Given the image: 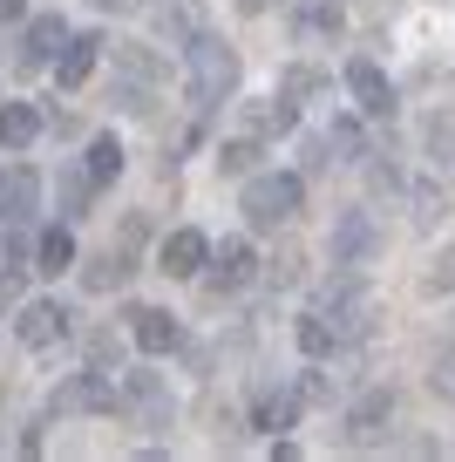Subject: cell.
Segmentation results:
<instances>
[{
	"instance_id": "cell-30",
	"label": "cell",
	"mask_w": 455,
	"mask_h": 462,
	"mask_svg": "<svg viewBox=\"0 0 455 462\" xmlns=\"http://www.w3.org/2000/svg\"><path fill=\"white\" fill-rule=\"evenodd\" d=\"M422 292H455V245H441L422 273Z\"/></svg>"
},
{
	"instance_id": "cell-7",
	"label": "cell",
	"mask_w": 455,
	"mask_h": 462,
	"mask_svg": "<svg viewBox=\"0 0 455 462\" xmlns=\"http://www.w3.org/2000/svg\"><path fill=\"white\" fill-rule=\"evenodd\" d=\"M347 96L360 102V116H395V82H387V69L367 61V55L347 61Z\"/></svg>"
},
{
	"instance_id": "cell-32",
	"label": "cell",
	"mask_w": 455,
	"mask_h": 462,
	"mask_svg": "<svg viewBox=\"0 0 455 462\" xmlns=\"http://www.w3.org/2000/svg\"><path fill=\"white\" fill-rule=\"evenodd\" d=\"M279 88L299 102V96H320V88H327V75H320V69H285V82H279Z\"/></svg>"
},
{
	"instance_id": "cell-20",
	"label": "cell",
	"mask_w": 455,
	"mask_h": 462,
	"mask_svg": "<svg viewBox=\"0 0 455 462\" xmlns=\"http://www.w3.org/2000/svg\"><path fill=\"white\" fill-rule=\"evenodd\" d=\"M292 333H299V354H306V361H327L333 346H340V327H333L327 313H306Z\"/></svg>"
},
{
	"instance_id": "cell-12",
	"label": "cell",
	"mask_w": 455,
	"mask_h": 462,
	"mask_svg": "<svg viewBox=\"0 0 455 462\" xmlns=\"http://www.w3.org/2000/svg\"><path fill=\"white\" fill-rule=\"evenodd\" d=\"M34 211H42V177L7 171V184H0V217H7V225H34Z\"/></svg>"
},
{
	"instance_id": "cell-23",
	"label": "cell",
	"mask_w": 455,
	"mask_h": 462,
	"mask_svg": "<svg viewBox=\"0 0 455 462\" xmlns=\"http://www.w3.org/2000/svg\"><path fill=\"white\" fill-rule=\"evenodd\" d=\"M218 171H225V177H252L258 171V136H231V143H218Z\"/></svg>"
},
{
	"instance_id": "cell-15",
	"label": "cell",
	"mask_w": 455,
	"mask_h": 462,
	"mask_svg": "<svg viewBox=\"0 0 455 462\" xmlns=\"http://www.w3.org/2000/svg\"><path fill=\"white\" fill-rule=\"evenodd\" d=\"M292 123H299V109H292L285 88H279V96H265V102H245V130H252V136H285Z\"/></svg>"
},
{
	"instance_id": "cell-28",
	"label": "cell",
	"mask_w": 455,
	"mask_h": 462,
	"mask_svg": "<svg viewBox=\"0 0 455 462\" xmlns=\"http://www.w3.org/2000/svg\"><path fill=\"white\" fill-rule=\"evenodd\" d=\"M292 415H299V402L292 394H258V429H292Z\"/></svg>"
},
{
	"instance_id": "cell-6",
	"label": "cell",
	"mask_w": 455,
	"mask_h": 462,
	"mask_svg": "<svg viewBox=\"0 0 455 462\" xmlns=\"http://www.w3.org/2000/svg\"><path fill=\"white\" fill-rule=\"evenodd\" d=\"M61 333H69V306H61V300H21L14 306V340L21 346L42 354V346H55Z\"/></svg>"
},
{
	"instance_id": "cell-27",
	"label": "cell",
	"mask_w": 455,
	"mask_h": 462,
	"mask_svg": "<svg viewBox=\"0 0 455 462\" xmlns=\"http://www.w3.org/2000/svg\"><path fill=\"white\" fill-rule=\"evenodd\" d=\"M88 190H96L88 163H82V171H69V177H61V217H82V211H88Z\"/></svg>"
},
{
	"instance_id": "cell-11",
	"label": "cell",
	"mask_w": 455,
	"mask_h": 462,
	"mask_svg": "<svg viewBox=\"0 0 455 462\" xmlns=\"http://www.w3.org/2000/svg\"><path fill=\"white\" fill-rule=\"evenodd\" d=\"M252 273H258V252L245 245V238H225V245H211V292L245 286Z\"/></svg>"
},
{
	"instance_id": "cell-19",
	"label": "cell",
	"mask_w": 455,
	"mask_h": 462,
	"mask_svg": "<svg viewBox=\"0 0 455 462\" xmlns=\"http://www.w3.org/2000/svg\"><path fill=\"white\" fill-rule=\"evenodd\" d=\"M69 265H75V238H69V225H48V231H42V245H34V273L61 279Z\"/></svg>"
},
{
	"instance_id": "cell-16",
	"label": "cell",
	"mask_w": 455,
	"mask_h": 462,
	"mask_svg": "<svg viewBox=\"0 0 455 462\" xmlns=\"http://www.w3.org/2000/svg\"><path fill=\"white\" fill-rule=\"evenodd\" d=\"M129 319H136L129 333H136V346H143V354H171V346L184 340V333H177V319H171V313H157V306H136Z\"/></svg>"
},
{
	"instance_id": "cell-4",
	"label": "cell",
	"mask_w": 455,
	"mask_h": 462,
	"mask_svg": "<svg viewBox=\"0 0 455 462\" xmlns=\"http://www.w3.org/2000/svg\"><path fill=\"white\" fill-rule=\"evenodd\" d=\"M116 402H123V388H116L102 367H88V374H69L55 394H48V408H55V415H102V408H116Z\"/></svg>"
},
{
	"instance_id": "cell-10",
	"label": "cell",
	"mask_w": 455,
	"mask_h": 462,
	"mask_svg": "<svg viewBox=\"0 0 455 462\" xmlns=\"http://www.w3.org/2000/svg\"><path fill=\"white\" fill-rule=\"evenodd\" d=\"M96 61H102V34H69L61 55H55V82L61 88H82L88 75H96Z\"/></svg>"
},
{
	"instance_id": "cell-31",
	"label": "cell",
	"mask_w": 455,
	"mask_h": 462,
	"mask_svg": "<svg viewBox=\"0 0 455 462\" xmlns=\"http://www.w3.org/2000/svg\"><path fill=\"white\" fill-rule=\"evenodd\" d=\"M428 381H435V394H441V402L455 408V340H449V346L435 354V374H428Z\"/></svg>"
},
{
	"instance_id": "cell-26",
	"label": "cell",
	"mask_w": 455,
	"mask_h": 462,
	"mask_svg": "<svg viewBox=\"0 0 455 462\" xmlns=\"http://www.w3.org/2000/svg\"><path fill=\"white\" fill-rule=\"evenodd\" d=\"M116 171H123V143H116V136H96V143H88V177L109 184Z\"/></svg>"
},
{
	"instance_id": "cell-13",
	"label": "cell",
	"mask_w": 455,
	"mask_h": 462,
	"mask_svg": "<svg viewBox=\"0 0 455 462\" xmlns=\"http://www.w3.org/2000/svg\"><path fill=\"white\" fill-rule=\"evenodd\" d=\"M150 21H157V34H163L171 48H190V42L204 34V14L190 7V0H157V7H150Z\"/></svg>"
},
{
	"instance_id": "cell-39",
	"label": "cell",
	"mask_w": 455,
	"mask_h": 462,
	"mask_svg": "<svg viewBox=\"0 0 455 462\" xmlns=\"http://www.w3.org/2000/svg\"><path fill=\"white\" fill-rule=\"evenodd\" d=\"M238 7H245V14H265V7H272V0H238Z\"/></svg>"
},
{
	"instance_id": "cell-40",
	"label": "cell",
	"mask_w": 455,
	"mask_h": 462,
	"mask_svg": "<svg viewBox=\"0 0 455 462\" xmlns=\"http://www.w3.org/2000/svg\"><path fill=\"white\" fill-rule=\"evenodd\" d=\"M96 7H129V0H96Z\"/></svg>"
},
{
	"instance_id": "cell-41",
	"label": "cell",
	"mask_w": 455,
	"mask_h": 462,
	"mask_svg": "<svg viewBox=\"0 0 455 462\" xmlns=\"http://www.w3.org/2000/svg\"><path fill=\"white\" fill-rule=\"evenodd\" d=\"M0 184H7V171H0Z\"/></svg>"
},
{
	"instance_id": "cell-24",
	"label": "cell",
	"mask_w": 455,
	"mask_h": 462,
	"mask_svg": "<svg viewBox=\"0 0 455 462\" xmlns=\"http://www.w3.org/2000/svg\"><path fill=\"white\" fill-rule=\"evenodd\" d=\"M428 163L441 184H455V123H428Z\"/></svg>"
},
{
	"instance_id": "cell-36",
	"label": "cell",
	"mask_w": 455,
	"mask_h": 462,
	"mask_svg": "<svg viewBox=\"0 0 455 462\" xmlns=\"http://www.w3.org/2000/svg\"><path fill=\"white\" fill-rule=\"evenodd\" d=\"M299 402H327V374H306V381H299Z\"/></svg>"
},
{
	"instance_id": "cell-22",
	"label": "cell",
	"mask_w": 455,
	"mask_h": 462,
	"mask_svg": "<svg viewBox=\"0 0 455 462\" xmlns=\"http://www.w3.org/2000/svg\"><path fill=\"white\" fill-rule=\"evenodd\" d=\"M327 143L340 150V163H360V157H367V130H360L354 116H333V123H327Z\"/></svg>"
},
{
	"instance_id": "cell-1",
	"label": "cell",
	"mask_w": 455,
	"mask_h": 462,
	"mask_svg": "<svg viewBox=\"0 0 455 462\" xmlns=\"http://www.w3.org/2000/svg\"><path fill=\"white\" fill-rule=\"evenodd\" d=\"M238 211H245V225H252V231L292 225V217L306 211V177H299V171H252V177H245V190H238Z\"/></svg>"
},
{
	"instance_id": "cell-2",
	"label": "cell",
	"mask_w": 455,
	"mask_h": 462,
	"mask_svg": "<svg viewBox=\"0 0 455 462\" xmlns=\"http://www.w3.org/2000/svg\"><path fill=\"white\" fill-rule=\"evenodd\" d=\"M184 61H190V96L198 102H225L231 88H238V55H231L218 34H198V42L184 48Z\"/></svg>"
},
{
	"instance_id": "cell-17",
	"label": "cell",
	"mask_w": 455,
	"mask_h": 462,
	"mask_svg": "<svg viewBox=\"0 0 455 462\" xmlns=\"http://www.w3.org/2000/svg\"><path fill=\"white\" fill-rule=\"evenodd\" d=\"M42 136V109L34 102H0V150H28Z\"/></svg>"
},
{
	"instance_id": "cell-9",
	"label": "cell",
	"mask_w": 455,
	"mask_h": 462,
	"mask_svg": "<svg viewBox=\"0 0 455 462\" xmlns=\"http://www.w3.org/2000/svg\"><path fill=\"white\" fill-rule=\"evenodd\" d=\"M61 42H69V28H61V14H34L28 28H21V69H48V61L61 55Z\"/></svg>"
},
{
	"instance_id": "cell-38",
	"label": "cell",
	"mask_w": 455,
	"mask_h": 462,
	"mask_svg": "<svg viewBox=\"0 0 455 462\" xmlns=\"http://www.w3.org/2000/svg\"><path fill=\"white\" fill-rule=\"evenodd\" d=\"M0 21H28V0H0Z\"/></svg>"
},
{
	"instance_id": "cell-14",
	"label": "cell",
	"mask_w": 455,
	"mask_h": 462,
	"mask_svg": "<svg viewBox=\"0 0 455 462\" xmlns=\"http://www.w3.org/2000/svg\"><path fill=\"white\" fill-rule=\"evenodd\" d=\"M123 402L143 408V421H150V429H171V394H163L157 374H123Z\"/></svg>"
},
{
	"instance_id": "cell-8",
	"label": "cell",
	"mask_w": 455,
	"mask_h": 462,
	"mask_svg": "<svg viewBox=\"0 0 455 462\" xmlns=\"http://www.w3.org/2000/svg\"><path fill=\"white\" fill-rule=\"evenodd\" d=\"M157 265H163V273H171V279H198L204 265H211V238H204L198 225H177L171 238H163Z\"/></svg>"
},
{
	"instance_id": "cell-35",
	"label": "cell",
	"mask_w": 455,
	"mask_h": 462,
	"mask_svg": "<svg viewBox=\"0 0 455 462\" xmlns=\"http://www.w3.org/2000/svg\"><path fill=\"white\" fill-rule=\"evenodd\" d=\"M374 190H381V198H395V190H401V177H395V163H374Z\"/></svg>"
},
{
	"instance_id": "cell-29",
	"label": "cell",
	"mask_w": 455,
	"mask_h": 462,
	"mask_svg": "<svg viewBox=\"0 0 455 462\" xmlns=\"http://www.w3.org/2000/svg\"><path fill=\"white\" fill-rule=\"evenodd\" d=\"M116 69H123V75H136V82H157V55H150V48H143V42L116 48Z\"/></svg>"
},
{
	"instance_id": "cell-18",
	"label": "cell",
	"mask_w": 455,
	"mask_h": 462,
	"mask_svg": "<svg viewBox=\"0 0 455 462\" xmlns=\"http://www.w3.org/2000/svg\"><path fill=\"white\" fill-rule=\"evenodd\" d=\"M292 28L306 34V42L340 34V0H292Z\"/></svg>"
},
{
	"instance_id": "cell-5",
	"label": "cell",
	"mask_w": 455,
	"mask_h": 462,
	"mask_svg": "<svg viewBox=\"0 0 455 462\" xmlns=\"http://www.w3.org/2000/svg\"><path fill=\"white\" fill-rule=\"evenodd\" d=\"M387 421H395V394L387 388H367V394H354V402H347V442L354 448H381L387 442Z\"/></svg>"
},
{
	"instance_id": "cell-33",
	"label": "cell",
	"mask_w": 455,
	"mask_h": 462,
	"mask_svg": "<svg viewBox=\"0 0 455 462\" xmlns=\"http://www.w3.org/2000/svg\"><path fill=\"white\" fill-rule=\"evenodd\" d=\"M435 211H441V190H435V184H422V190H414V225L435 231Z\"/></svg>"
},
{
	"instance_id": "cell-34",
	"label": "cell",
	"mask_w": 455,
	"mask_h": 462,
	"mask_svg": "<svg viewBox=\"0 0 455 462\" xmlns=\"http://www.w3.org/2000/svg\"><path fill=\"white\" fill-rule=\"evenodd\" d=\"M299 265H306V259H299V252H279V265H272V279H279V286H299Z\"/></svg>"
},
{
	"instance_id": "cell-3",
	"label": "cell",
	"mask_w": 455,
	"mask_h": 462,
	"mask_svg": "<svg viewBox=\"0 0 455 462\" xmlns=\"http://www.w3.org/2000/svg\"><path fill=\"white\" fill-rule=\"evenodd\" d=\"M327 252H333V265H340V273H360V265L381 252V225H374V211H340V217H333Z\"/></svg>"
},
{
	"instance_id": "cell-25",
	"label": "cell",
	"mask_w": 455,
	"mask_h": 462,
	"mask_svg": "<svg viewBox=\"0 0 455 462\" xmlns=\"http://www.w3.org/2000/svg\"><path fill=\"white\" fill-rule=\"evenodd\" d=\"M34 245H42V238H28V225H7V238H0L7 273H34Z\"/></svg>"
},
{
	"instance_id": "cell-37",
	"label": "cell",
	"mask_w": 455,
	"mask_h": 462,
	"mask_svg": "<svg viewBox=\"0 0 455 462\" xmlns=\"http://www.w3.org/2000/svg\"><path fill=\"white\" fill-rule=\"evenodd\" d=\"M7 306H21V273L0 279V313H7Z\"/></svg>"
},
{
	"instance_id": "cell-21",
	"label": "cell",
	"mask_w": 455,
	"mask_h": 462,
	"mask_svg": "<svg viewBox=\"0 0 455 462\" xmlns=\"http://www.w3.org/2000/svg\"><path fill=\"white\" fill-rule=\"evenodd\" d=\"M123 279H129V259H123V252H102V259L82 265V286H88V292H116Z\"/></svg>"
}]
</instances>
